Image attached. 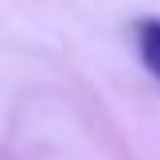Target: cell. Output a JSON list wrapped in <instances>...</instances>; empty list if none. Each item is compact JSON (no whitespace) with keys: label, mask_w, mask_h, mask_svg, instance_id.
Wrapping results in <instances>:
<instances>
[{"label":"cell","mask_w":160,"mask_h":160,"mask_svg":"<svg viewBox=\"0 0 160 160\" xmlns=\"http://www.w3.org/2000/svg\"><path fill=\"white\" fill-rule=\"evenodd\" d=\"M137 51H141L145 70L160 82V20L156 16H145V20L137 23Z\"/></svg>","instance_id":"1"}]
</instances>
